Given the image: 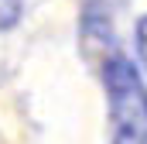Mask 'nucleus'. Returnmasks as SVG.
<instances>
[{"label": "nucleus", "mask_w": 147, "mask_h": 144, "mask_svg": "<svg viewBox=\"0 0 147 144\" xmlns=\"http://www.w3.org/2000/svg\"><path fill=\"white\" fill-rule=\"evenodd\" d=\"M123 3L127 0H82V41L89 48L96 41L116 45V38H113V17H116V10Z\"/></svg>", "instance_id": "2"}, {"label": "nucleus", "mask_w": 147, "mask_h": 144, "mask_svg": "<svg viewBox=\"0 0 147 144\" xmlns=\"http://www.w3.org/2000/svg\"><path fill=\"white\" fill-rule=\"evenodd\" d=\"M137 55H140V62L147 69V17L137 21Z\"/></svg>", "instance_id": "4"}, {"label": "nucleus", "mask_w": 147, "mask_h": 144, "mask_svg": "<svg viewBox=\"0 0 147 144\" xmlns=\"http://www.w3.org/2000/svg\"><path fill=\"white\" fill-rule=\"evenodd\" d=\"M103 89L110 144H147V82L120 48L103 58Z\"/></svg>", "instance_id": "1"}, {"label": "nucleus", "mask_w": 147, "mask_h": 144, "mask_svg": "<svg viewBox=\"0 0 147 144\" xmlns=\"http://www.w3.org/2000/svg\"><path fill=\"white\" fill-rule=\"evenodd\" d=\"M21 7L24 0H0V28H14L21 17Z\"/></svg>", "instance_id": "3"}]
</instances>
